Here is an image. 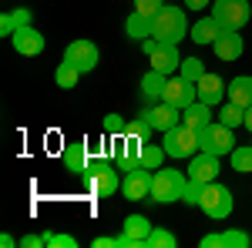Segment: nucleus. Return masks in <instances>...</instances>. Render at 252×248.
<instances>
[{
    "label": "nucleus",
    "mask_w": 252,
    "mask_h": 248,
    "mask_svg": "<svg viewBox=\"0 0 252 248\" xmlns=\"http://www.w3.org/2000/svg\"><path fill=\"white\" fill-rule=\"evenodd\" d=\"M152 131H155V128L148 124V117L138 114L135 121H128V131L125 134H135V138H141V141H152Z\"/></svg>",
    "instance_id": "30"
},
{
    "label": "nucleus",
    "mask_w": 252,
    "mask_h": 248,
    "mask_svg": "<svg viewBox=\"0 0 252 248\" xmlns=\"http://www.w3.org/2000/svg\"><path fill=\"white\" fill-rule=\"evenodd\" d=\"M198 245L202 248H225V238H222V235H205Z\"/></svg>",
    "instance_id": "38"
},
{
    "label": "nucleus",
    "mask_w": 252,
    "mask_h": 248,
    "mask_svg": "<svg viewBox=\"0 0 252 248\" xmlns=\"http://www.w3.org/2000/svg\"><path fill=\"white\" fill-rule=\"evenodd\" d=\"M249 144H252V141H249Z\"/></svg>",
    "instance_id": "44"
},
{
    "label": "nucleus",
    "mask_w": 252,
    "mask_h": 248,
    "mask_svg": "<svg viewBox=\"0 0 252 248\" xmlns=\"http://www.w3.org/2000/svg\"><path fill=\"white\" fill-rule=\"evenodd\" d=\"M225 87H229V84H225V81H222L219 74H209V71H205V74H202L198 81H195V91H198V101H205L209 108H215V104H222V97H225Z\"/></svg>",
    "instance_id": "17"
},
{
    "label": "nucleus",
    "mask_w": 252,
    "mask_h": 248,
    "mask_svg": "<svg viewBox=\"0 0 252 248\" xmlns=\"http://www.w3.org/2000/svg\"><path fill=\"white\" fill-rule=\"evenodd\" d=\"M161 7H165V0H135V14L141 17H155Z\"/></svg>",
    "instance_id": "34"
},
{
    "label": "nucleus",
    "mask_w": 252,
    "mask_h": 248,
    "mask_svg": "<svg viewBox=\"0 0 252 248\" xmlns=\"http://www.w3.org/2000/svg\"><path fill=\"white\" fill-rule=\"evenodd\" d=\"M14 30H17L14 14H3V17H0V34H3V37H14Z\"/></svg>",
    "instance_id": "37"
},
{
    "label": "nucleus",
    "mask_w": 252,
    "mask_h": 248,
    "mask_svg": "<svg viewBox=\"0 0 252 248\" xmlns=\"http://www.w3.org/2000/svg\"><path fill=\"white\" fill-rule=\"evenodd\" d=\"M225 97L239 104V108H252V77L242 74V77H232L229 87H225Z\"/></svg>",
    "instance_id": "22"
},
{
    "label": "nucleus",
    "mask_w": 252,
    "mask_h": 248,
    "mask_svg": "<svg viewBox=\"0 0 252 248\" xmlns=\"http://www.w3.org/2000/svg\"><path fill=\"white\" fill-rule=\"evenodd\" d=\"M222 34H225V27H222V24H219L212 14H209V17H202V20H195L192 30H189V37H192L198 47H209V44H215Z\"/></svg>",
    "instance_id": "19"
},
{
    "label": "nucleus",
    "mask_w": 252,
    "mask_h": 248,
    "mask_svg": "<svg viewBox=\"0 0 252 248\" xmlns=\"http://www.w3.org/2000/svg\"><path fill=\"white\" fill-rule=\"evenodd\" d=\"M88 161H91V144H88V141H71V144H64V151H61L64 171L84 174L88 171Z\"/></svg>",
    "instance_id": "15"
},
{
    "label": "nucleus",
    "mask_w": 252,
    "mask_h": 248,
    "mask_svg": "<svg viewBox=\"0 0 252 248\" xmlns=\"http://www.w3.org/2000/svg\"><path fill=\"white\" fill-rule=\"evenodd\" d=\"M232 191L225 188V185H219V181H209V185H202V194H198V208L205 211L209 218L215 221H222V218H229L232 215Z\"/></svg>",
    "instance_id": "4"
},
{
    "label": "nucleus",
    "mask_w": 252,
    "mask_h": 248,
    "mask_svg": "<svg viewBox=\"0 0 252 248\" xmlns=\"http://www.w3.org/2000/svg\"><path fill=\"white\" fill-rule=\"evenodd\" d=\"M152 221L145 215H128L125 225H121V235H118V248H145V238L152 235Z\"/></svg>",
    "instance_id": "12"
},
{
    "label": "nucleus",
    "mask_w": 252,
    "mask_h": 248,
    "mask_svg": "<svg viewBox=\"0 0 252 248\" xmlns=\"http://www.w3.org/2000/svg\"><path fill=\"white\" fill-rule=\"evenodd\" d=\"M128 131V121L121 114H108L104 117V134H111V138H118V134H125Z\"/></svg>",
    "instance_id": "33"
},
{
    "label": "nucleus",
    "mask_w": 252,
    "mask_h": 248,
    "mask_svg": "<svg viewBox=\"0 0 252 248\" xmlns=\"http://www.w3.org/2000/svg\"><path fill=\"white\" fill-rule=\"evenodd\" d=\"M212 17L219 20L225 30H242L252 17V7H249V0H215Z\"/></svg>",
    "instance_id": "7"
},
{
    "label": "nucleus",
    "mask_w": 252,
    "mask_h": 248,
    "mask_svg": "<svg viewBox=\"0 0 252 248\" xmlns=\"http://www.w3.org/2000/svg\"><path fill=\"white\" fill-rule=\"evenodd\" d=\"M198 141H202V151L219 154V158L235 151V134H232V128H225L222 121H212L205 131H198Z\"/></svg>",
    "instance_id": "9"
},
{
    "label": "nucleus",
    "mask_w": 252,
    "mask_h": 248,
    "mask_svg": "<svg viewBox=\"0 0 252 248\" xmlns=\"http://www.w3.org/2000/svg\"><path fill=\"white\" fill-rule=\"evenodd\" d=\"M222 238H225V248H249L252 245V238L246 235V231H239V228L222 231Z\"/></svg>",
    "instance_id": "32"
},
{
    "label": "nucleus",
    "mask_w": 252,
    "mask_h": 248,
    "mask_svg": "<svg viewBox=\"0 0 252 248\" xmlns=\"http://www.w3.org/2000/svg\"><path fill=\"white\" fill-rule=\"evenodd\" d=\"M198 194H202V185L189 178V188H185V198H182V201H185V205H195V208H198Z\"/></svg>",
    "instance_id": "36"
},
{
    "label": "nucleus",
    "mask_w": 252,
    "mask_h": 248,
    "mask_svg": "<svg viewBox=\"0 0 252 248\" xmlns=\"http://www.w3.org/2000/svg\"><path fill=\"white\" fill-rule=\"evenodd\" d=\"M178 238H175L168 228H152V235L145 238V248H175Z\"/></svg>",
    "instance_id": "28"
},
{
    "label": "nucleus",
    "mask_w": 252,
    "mask_h": 248,
    "mask_svg": "<svg viewBox=\"0 0 252 248\" xmlns=\"http://www.w3.org/2000/svg\"><path fill=\"white\" fill-rule=\"evenodd\" d=\"M64 60H71L81 74H91L97 67V60H101V51H97L94 40H71L64 47Z\"/></svg>",
    "instance_id": "10"
},
{
    "label": "nucleus",
    "mask_w": 252,
    "mask_h": 248,
    "mask_svg": "<svg viewBox=\"0 0 252 248\" xmlns=\"http://www.w3.org/2000/svg\"><path fill=\"white\" fill-rule=\"evenodd\" d=\"M192 27H189V17H185V10L182 7H161L155 17H152V30H148V37L161 40V44H178V40L185 37Z\"/></svg>",
    "instance_id": "1"
},
{
    "label": "nucleus",
    "mask_w": 252,
    "mask_h": 248,
    "mask_svg": "<svg viewBox=\"0 0 252 248\" xmlns=\"http://www.w3.org/2000/svg\"><path fill=\"white\" fill-rule=\"evenodd\" d=\"M222 171V158L219 154H209V151H198L195 158H189V178L198 181V185H209L215 181Z\"/></svg>",
    "instance_id": "14"
},
{
    "label": "nucleus",
    "mask_w": 252,
    "mask_h": 248,
    "mask_svg": "<svg viewBox=\"0 0 252 248\" xmlns=\"http://www.w3.org/2000/svg\"><path fill=\"white\" fill-rule=\"evenodd\" d=\"M44 245L47 248H78V238H71V235H44Z\"/></svg>",
    "instance_id": "35"
},
{
    "label": "nucleus",
    "mask_w": 252,
    "mask_h": 248,
    "mask_svg": "<svg viewBox=\"0 0 252 248\" xmlns=\"http://www.w3.org/2000/svg\"><path fill=\"white\" fill-rule=\"evenodd\" d=\"M165 158H168L165 144H152V141H145V148H141V168H148V171H158Z\"/></svg>",
    "instance_id": "24"
},
{
    "label": "nucleus",
    "mask_w": 252,
    "mask_h": 248,
    "mask_svg": "<svg viewBox=\"0 0 252 248\" xmlns=\"http://www.w3.org/2000/svg\"><path fill=\"white\" fill-rule=\"evenodd\" d=\"M91 245H94V248H118V238H104V235H101V238L91 242Z\"/></svg>",
    "instance_id": "41"
},
{
    "label": "nucleus",
    "mask_w": 252,
    "mask_h": 248,
    "mask_svg": "<svg viewBox=\"0 0 252 248\" xmlns=\"http://www.w3.org/2000/svg\"><path fill=\"white\" fill-rule=\"evenodd\" d=\"M111 141H115V168L118 171L128 174V171H135V168H141V148H145L141 138H135V134H118Z\"/></svg>",
    "instance_id": "8"
},
{
    "label": "nucleus",
    "mask_w": 252,
    "mask_h": 248,
    "mask_svg": "<svg viewBox=\"0 0 252 248\" xmlns=\"http://www.w3.org/2000/svg\"><path fill=\"white\" fill-rule=\"evenodd\" d=\"M165 84H168V74H161V71H148V74L141 77V94L148 97V101H161Z\"/></svg>",
    "instance_id": "23"
},
{
    "label": "nucleus",
    "mask_w": 252,
    "mask_h": 248,
    "mask_svg": "<svg viewBox=\"0 0 252 248\" xmlns=\"http://www.w3.org/2000/svg\"><path fill=\"white\" fill-rule=\"evenodd\" d=\"M54 81H58V87H64V91H74V84L81 81V71L71 60H61L58 71H54Z\"/></svg>",
    "instance_id": "26"
},
{
    "label": "nucleus",
    "mask_w": 252,
    "mask_h": 248,
    "mask_svg": "<svg viewBox=\"0 0 252 248\" xmlns=\"http://www.w3.org/2000/svg\"><path fill=\"white\" fill-rule=\"evenodd\" d=\"M141 51L152 60V71H161V74L172 77L175 71L182 67V57H178V47H175V44H161V40H155V37H145L141 40Z\"/></svg>",
    "instance_id": "6"
},
{
    "label": "nucleus",
    "mask_w": 252,
    "mask_h": 248,
    "mask_svg": "<svg viewBox=\"0 0 252 248\" xmlns=\"http://www.w3.org/2000/svg\"><path fill=\"white\" fill-rule=\"evenodd\" d=\"M229 158H232V171H239V174L252 171V144H239Z\"/></svg>",
    "instance_id": "27"
},
{
    "label": "nucleus",
    "mask_w": 252,
    "mask_h": 248,
    "mask_svg": "<svg viewBox=\"0 0 252 248\" xmlns=\"http://www.w3.org/2000/svg\"><path fill=\"white\" fill-rule=\"evenodd\" d=\"M161 101H165V104H172V108H178V111H185L189 104L198 101L195 81H185L182 74L168 77V84H165V91H161Z\"/></svg>",
    "instance_id": "11"
},
{
    "label": "nucleus",
    "mask_w": 252,
    "mask_h": 248,
    "mask_svg": "<svg viewBox=\"0 0 252 248\" xmlns=\"http://www.w3.org/2000/svg\"><path fill=\"white\" fill-rule=\"evenodd\" d=\"M178 74L185 77V81H198V77L205 74V67H202V60H198V57H185V60H182V67H178Z\"/></svg>",
    "instance_id": "31"
},
{
    "label": "nucleus",
    "mask_w": 252,
    "mask_h": 248,
    "mask_svg": "<svg viewBox=\"0 0 252 248\" xmlns=\"http://www.w3.org/2000/svg\"><path fill=\"white\" fill-rule=\"evenodd\" d=\"M165 151L168 158H195V154L202 151V141H198V131H192L189 124H175L172 131H165Z\"/></svg>",
    "instance_id": "5"
},
{
    "label": "nucleus",
    "mask_w": 252,
    "mask_h": 248,
    "mask_svg": "<svg viewBox=\"0 0 252 248\" xmlns=\"http://www.w3.org/2000/svg\"><path fill=\"white\" fill-rule=\"evenodd\" d=\"M185 188H189V174H182L178 168H158L152 174V198L148 201H158V205L182 201L185 198Z\"/></svg>",
    "instance_id": "3"
},
{
    "label": "nucleus",
    "mask_w": 252,
    "mask_h": 248,
    "mask_svg": "<svg viewBox=\"0 0 252 248\" xmlns=\"http://www.w3.org/2000/svg\"><path fill=\"white\" fill-rule=\"evenodd\" d=\"M81 178L88 181V191L94 198H108V194L121 191V171L115 168V161H104V158H91L88 171L81 174Z\"/></svg>",
    "instance_id": "2"
},
{
    "label": "nucleus",
    "mask_w": 252,
    "mask_h": 248,
    "mask_svg": "<svg viewBox=\"0 0 252 248\" xmlns=\"http://www.w3.org/2000/svg\"><path fill=\"white\" fill-rule=\"evenodd\" d=\"M141 114L148 117V124H152V128H155V131H172L175 124H182V111H178V108H172V104H165V101H161V104H155V108H148V111H141Z\"/></svg>",
    "instance_id": "18"
},
{
    "label": "nucleus",
    "mask_w": 252,
    "mask_h": 248,
    "mask_svg": "<svg viewBox=\"0 0 252 248\" xmlns=\"http://www.w3.org/2000/svg\"><path fill=\"white\" fill-rule=\"evenodd\" d=\"M212 51H215L219 60H239L242 51H246V44H242V37H239V30H225V34L212 44Z\"/></svg>",
    "instance_id": "20"
},
{
    "label": "nucleus",
    "mask_w": 252,
    "mask_h": 248,
    "mask_svg": "<svg viewBox=\"0 0 252 248\" xmlns=\"http://www.w3.org/2000/svg\"><path fill=\"white\" fill-rule=\"evenodd\" d=\"M242 128H249V131H252V108H246V124H242Z\"/></svg>",
    "instance_id": "43"
},
{
    "label": "nucleus",
    "mask_w": 252,
    "mask_h": 248,
    "mask_svg": "<svg viewBox=\"0 0 252 248\" xmlns=\"http://www.w3.org/2000/svg\"><path fill=\"white\" fill-rule=\"evenodd\" d=\"M219 121H222V124H225V128H242V124H246V108H239V104H232V101H225V104H222V108H219Z\"/></svg>",
    "instance_id": "25"
},
{
    "label": "nucleus",
    "mask_w": 252,
    "mask_h": 248,
    "mask_svg": "<svg viewBox=\"0 0 252 248\" xmlns=\"http://www.w3.org/2000/svg\"><path fill=\"white\" fill-rule=\"evenodd\" d=\"M182 124H189L192 131H205V128L212 124V108H209L205 101H195V104H189V108L182 111Z\"/></svg>",
    "instance_id": "21"
},
{
    "label": "nucleus",
    "mask_w": 252,
    "mask_h": 248,
    "mask_svg": "<svg viewBox=\"0 0 252 248\" xmlns=\"http://www.w3.org/2000/svg\"><path fill=\"white\" fill-rule=\"evenodd\" d=\"M152 174L148 168H135V171L121 174V194L128 198V201H145V198H152Z\"/></svg>",
    "instance_id": "13"
},
{
    "label": "nucleus",
    "mask_w": 252,
    "mask_h": 248,
    "mask_svg": "<svg viewBox=\"0 0 252 248\" xmlns=\"http://www.w3.org/2000/svg\"><path fill=\"white\" fill-rule=\"evenodd\" d=\"M10 44H14V51H17V54H24V57H37L40 51H44V34H40L37 27L24 24V27H17V30H14Z\"/></svg>",
    "instance_id": "16"
},
{
    "label": "nucleus",
    "mask_w": 252,
    "mask_h": 248,
    "mask_svg": "<svg viewBox=\"0 0 252 248\" xmlns=\"http://www.w3.org/2000/svg\"><path fill=\"white\" fill-rule=\"evenodd\" d=\"M10 14H14V20H17V27H24V24H31V20H34V14H31V10H24V7H20V10H10Z\"/></svg>",
    "instance_id": "40"
},
{
    "label": "nucleus",
    "mask_w": 252,
    "mask_h": 248,
    "mask_svg": "<svg viewBox=\"0 0 252 248\" xmlns=\"http://www.w3.org/2000/svg\"><path fill=\"white\" fill-rule=\"evenodd\" d=\"M20 245H24V248H40V245H44V235H24Z\"/></svg>",
    "instance_id": "39"
},
{
    "label": "nucleus",
    "mask_w": 252,
    "mask_h": 248,
    "mask_svg": "<svg viewBox=\"0 0 252 248\" xmlns=\"http://www.w3.org/2000/svg\"><path fill=\"white\" fill-rule=\"evenodd\" d=\"M148 30H152V17H141V14L128 17V37H148Z\"/></svg>",
    "instance_id": "29"
},
{
    "label": "nucleus",
    "mask_w": 252,
    "mask_h": 248,
    "mask_svg": "<svg viewBox=\"0 0 252 248\" xmlns=\"http://www.w3.org/2000/svg\"><path fill=\"white\" fill-rule=\"evenodd\" d=\"M209 0H185V10H205Z\"/></svg>",
    "instance_id": "42"
}]
</instances>
